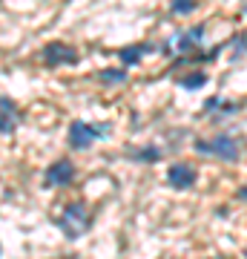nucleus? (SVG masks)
<instances>
[{
	"instance_id": "f257e3e1",
	"label": "nucleus",
	"mask_w": 247,
	"mask_h": 259,
	"mask_svg": "<svg viewBox=\"0 0 247 259\" xmlns=\"http://www.w3.org/2000/svg\"><path fill=\"white\" fill-rule=\"evenodd\" d=\"M58 228H61V233H64L69 242L75 239H81L83 233L92 228V213H89V204L86 202H72V204H66L64 213L58 216Z\"/></svg>"
},
{
	"instance_id": "f03ea898",
	"label": "nucleus",
	"mask_w": 247,
	"mask_h": 259,
	"mask_svg": "<svg viewBox=\"0 0 247 259\" xmlns=\"http://www.w3.org/2000/svg\"><path fill=\"white\" fill-rule=\"evenodd\" d=\"M110 127L107 124H86V121H72L69 124V147L72 150H86L95 139H107Z\"/></svg>"
},
{
	"instance_id": "7ed1b4c3",
	"label": "nucleus",
	"mask_w": 247,
	"mask_h": 259,
	"mask_svg": "<svg viewBox=\"0 0 247 259\" xmlns=\"http://www.w3.org/2000/svg\"><path fill=\"white\" fill-rule=\"evenodd\" d=\"M195 150L204 153V156H219V158H224V161H236L238 158V141L233 139V136H216V139H210V141L199 139L195 141Z\"/></svg>"
},
{
	"instance_id": "20e7f679",
	"label": "nucleus",
	"mask_w": 247,
	"mask_h": 259,
	"mask_svg": "<svg viewBox=\"0 0 247 259\" xmlns=\"http://www.w3.org/2000/svg\"><path fill=\"white\" fill-rule=\"evenodd\" d=\"M43 64L46 66H75L78 64V52L64 40H52L43 47Z\"/></svg>"
},
{
	"instance_id": "39448f33",
	"label": "nucleus",
	"mask_w": 247,
	"mask_h": 259,
	"mask_svg": "<svg viewBox=\"0 0 247 259\" xmlns=\"http://www.w3.org/2000/svg\"><path fill=\"white\" fill-rule=\"evenodd\" d=\"M72 179H75V164L69 158H58L52 167H46L43 185L46 187H66V185H72Z\"/></svg>"
},
{
	"instance_id": "423d86ee",
	"label": "nucleus",
	"mask_w": 247,
	"mask_h": 259,
	"mask_svg": "<svg viewBox=\"0 0 247 259\" xmlns=\"http://www.w3.org/2000/svg\"><path fill=\"white\" fill-rule=\"evenodd\" d=\"M23 112L18 110V104L12 98H0V136H12L18 130Z\"/></svg>"
},
{
	"instance_id": "0eeeda50",
	"label": "nucleus",
	"mask_w": 247,
	"mask_h": 259,
	"mask_svg": "<svg viewBox=\"0 0 247 259\" xmlns=\"http://www.w3.org/2000/svg\"><path fill=\"white\" fill-rule=\"evenodd\" d=\"M167 182H170V187H175V190H187V187L195 185V170H192L187 161H175V164H170V170H167Z\"/></svg>"
},
{
	"instance_id": "6e6552de",
	"label": "nucleus",
	"mask_w": 247,
	"mask_h": 259,
	"mask_svg": "<svg viewBox=\"0 0 247 259\" xmlns=\"http://www.w3.org/2000/svg\"><path fill=\"white\" fill-rule=\"evenodd\" d=\"M141 55H144V47H138V44H135V47H127V49H121V52H118V58H121L127 66L138 64V61H141Z\"/></svg>"
},
{
	"instance_id": "1a4fd4ad",
	"label": "nucleus",
	"mask_w": 247,
	"mask_h": 259,
	"mask_svg": "<svg viewBox=\"0 0 247 259\" xmlns=\"http://www.w3.org/2000/svg\"><path fill=\"white\" fill-rule=\"evenodd\" d=\"M129 158H135V161H158V158H161V153H158L156 147H144V150H132V153H129Z\"/></svg>"
},
{
	"instance_id": "9d476101",
	"label": "nucleus",
	"mask_w": 247,
	"mask_h": 259,
	"mask_svg": "<svg viewBox=\"0 0 247 259\" xmlns=\"http://www.w3.org/2000/svg\"><path fill=\"white\" fill-rule=\"evenodd\" d=\"M204 81H207V78H204V72H195V75H187V78L181 81V87H184V90H199Z\"/></svg>"
},
{
	"instance_id": "9b49d317",
	"label": "nucleus",
	"mask_w": 247,
	"mask_h": 259,
	"mask_svg": "<svg viewBox=\"0 0 247 259\" xmlns=\"http://www.w3.org/2000/svg\"><path fill=\"white\" fill-rule=\"evenodd\" d=\"M195 35H202V26H195V29H192V32H190V35H181V40H178V47H181V49H190L192 44L199 40V37H195Z\"/></svg>"
},
{
	"instance_id": "f8f14e48",
	"label": "nucleus",
	"mask_w": 247,
	"mask_h": 259,
	"mask_svg": "<svg viewBox=\"0 0 247 259\" xmlns=\"http://www.w3.org/2000/svg\"><path fill=\"white\" fill-rule=\"evenodd\" d=\"M104 81H124V72L121 69H107V72H101Z\"/></svg>"
},
{
	"instance_id": "ddd939ff",
	"label": "nucleus",
	"mask_w": 247,
	"mask_h": 259,
	"mask_svg": "<svg viewBox=\"0 0 247 259\" xmlns=\"http://www.w3.org/2000/svg\"><path fill=\"white\" fill-rule=\"evenodd\" d=\"M238 199H247V187H244V190H241V193H238Z\"/></svg>"
},
{
	"instance_id": "4468645a",
	"label": "nucleus",
	"mask_w": 247,
	"mask_h": 259,
	"mask_svg": "<svg viewBox=\"0 0 247 259\" xmlns=\"http://www.w3.org/2000/svg\"><path fill=\"white\" fill-rule=\"evenodd\" d=\"M61 259H78V256H61Z\"/></svg>"
},
{
	"instance_id": "2eb2a0df",
	"label": "nucleus",
	"mask_w": 247,
	"mask_h": 259,
	"mask_svg": "<svg viewBox=\"0 0 247 259\" xmlns=\"http://www.w3.org/2000/svg\"><path fill=\"white\" fill-rule=\"evenodd\" d=\"M0 253H3V245H0Z\"/></svg>"
}]
</instances>
